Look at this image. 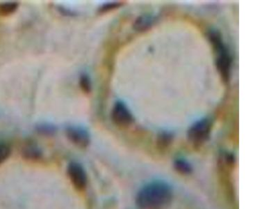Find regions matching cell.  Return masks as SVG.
<instances>
[{
  "instance_id": "3957f363",
  "label": "cell",
  "mask_w": 278,
  "mask_h": 209,
  "mask_svg": "<svg viewBox=\"0 0 278 209\" xmlns=\"http://www.w3.org/2000/svg\"><path fill=\"white\" fill-rule=\"evenodd\" d=\"M212 124L207 119H203L195 122L187 132L188 140L195 145L205 142L211 133Z\"/></svg>"
},
{
  "instance_id": "8992f818",
  "label": "cell",
  "mask_w": 278,
  "mask_h": 209,
  "mask_svg": "<svg viewBox=\"0 0 278 209\" xmlns=\"http://www.w3.org/2000/svg\"><path fill=\"white\" fill-rule=\"evenodd\" d=\"M66 134L70 141L80 147H87L90 143V135L83 128L70 126L67 128Z\"/></svg>"
},
{
  "instance_id": "52a82bcc",
  "label": "cell",
  "mask_w": 278,
  "mask_h": 209,
  "mask_svg": "<svg viewBox=\"0 0 278 209\" xmlns=\"http://www.w3.org/2000/svg\"><path fill=\"white\" fill-rule=\"evenodd\" d=\"M154 18L149 15H143L137 18L133 24V27L137 32L147 30L153 25Z\"/></svg>"
},
{
  "instance_id": "7a4b0ae2",
  "label": "cell",
  "mask_w": 278,
  "mask_h": 209,
  "mask_svg": "<svg viewBox=\"0 0 278 209\" xmlns=\"http://www.w3.org/2000/svg\"><path fill=\"white\" fill-rule=\"evenodd\" d=\"M208 37L217 54L216 64L218 71L222 77L223 80L225 82H228L230 80L232 65V58L229 51L223 43L222 38L219 32H212Z\"/></svg>"
},
{
  "instance_id": "ba28073f",
  "label": "cell",
  "mask_w": 278,
  "mask_h": 209,
  "mask_svg": "<svg viewBox=\"0 0 278 209\" xmlns=\"http://www.w3.org/2000/svg\"><path fill=\"white\" fill-rule=\"evenodd\" d=\"M18 8V3L15 2H9L0 4V15L1 16H9L14 14Z\"/></svg>"
},
{
  "instance_id": "7c38bea8",
  "label": "cell",
  "mask_w": 278,
  "mask_h": 209,
  "mask_svg": "<svg viewBox=\"0 0 278 209\" xmlns=\"http://www.w3.org/2000/svg\"><path fill=\"white\" fill-rule=\"evenodd\" d=\"M120 6H121V3H118V2L107 3L105 4V5H102V7H100L99 12H109V11L113 10V9L118 8V7Z\"/></svg>"
},
{
  "instance_id": "30bf717a",
  "label": "cell",
  "mask_w": 278,
  "mask_h": 209,
  "mask_svg": "<svg viewBox=\"0 0 278 209\" xmlns=\"http://www.w3.org/2000/svg\"><path fill=\"white\" fill-rule=\"evenodd\" d=\"M79 83H80V88L84 93H89L91 92V89H92V84H91V78L87 74L83 73L81 75Z\"/></svg>"
},
{
  "instance_id": "5b68a950",
  "label": "cell",
  "mask_w": 278,
  "mask_h": 209,
  "mask_svg": "<svg viewBox=\"0 0 278 209\" xmlns=\"http://www.w3.org/2000/svg\"><path fill=\"white\" fill-rule=\"evenodd\" d=\"M67 175L73 186L78 190H82L87 187V176L81 165L76 162L70 163Z\"/></svg>"
},
{
  "instance_id": "9c48e42d",
  "label": "cell",
  "mask_w": 278,
  "mask_h": 209,
  "mask_svg": "<svg viewBox=\"0 0 278 209\" xmlns=\"http://www.w3.org/2000/svg\"><path fill=\"white\" fill-rule=\"evenodd\" d=\"M174 166H175V170L182 174H190L193 170L190 163H188L187 161L181 160V159L175 161Z\"/></svg>"
},
{
  "instance_id": "6da1fadb",
  "label": "cell",
  "mask_w": 278,
  "mask_h": 209,
  "mask_svg": "<svg viewBox=\"0 0 278 209\" xmlns=\"http://www.w3.org/2000/svg\"><path fill=\"white\" fill-rule=\"evenodd\" d=\"M173 197V190L168 183L156 181L139 190L136 202L140 209H165L171 204Z\"/></svg>"
},
{
  "instance_id": "8fae6325",
  "label": "cell",
  "mask_w": 278,
  "mask_h": 209,
  "mask_svg": "<svg viewBox=\"0 0 278 209\" xmlns=\"http://www.w3.org/2000/svg\"><path fill=\"white\" fill-rule=\"evenodd\" d=\"M11 150L10 146L7 143L0 142V165L3 164L5 161L10 155Z\"/></svg>"
},
{
  "instance_id": "277c9868",
  "label": "cell",
  "mask_w": 278,
  "mask_h": 209,
  "mask_svg": "<svg viewBox=\"0 0 278 209\" xmlns=\"http://www.w3.org/2000/svg\"><path fill=\"white\" fill-rule=\"evenodd\" d=\"M111 119L116 125L122 127L130 125L133 121L130 111L122 101L116 102L113 106Z\"/></svg>"
}]
</instances>
